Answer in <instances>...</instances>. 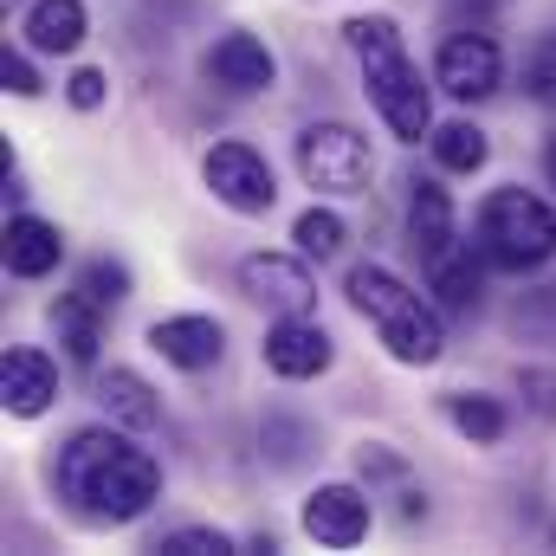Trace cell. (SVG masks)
I'll return each mask as SVG.
<instances>
[{
  "label": "cell",
  "mask_w": 556,
  "mask_h": 556,
  "mask_svg": "<svg viewBox=\"0 0 556 556\" xmlns=\"http://www.w3.org/2000/svg\"><path fill=\"white\" fill-rule=\"evenodd\" d=\"M59 492L98 525H137L162 498V466L111 427H85L59 446Z\"/></svg>",
  "instance_id": "cell-1"
},
{
  "label": "cell",
  "mask_w": 556,
  "mask_h": 556,
  "mask_svg": "<svg viewBox=\"0 0 556 556\" xmlns=\"http://www.w3.org/2000/svg\"><path fill=\"white\" fill-rule=\"evenodd\" d=\"M343 39H350V52L363 59V78H369V98H376L382 124L402 142L433 137V104H427V85H420L415 59L402 52L395 20H389V13H363V20L343 26Z\"/></svg>",
  "instance_id": "cell-2"
},
{
  "label": "cell",
  "mask_w": 556,
  "mask_h": 556,
  "mask_svg": "<svg viewBox=\"0 0 556 556\" xmlns=\"http://www.w3.org/2000/svg\"><path fill=\"white\" fill-rule=\"evenodd\" d=\"M343 291H350L356 317L376 324V337H382V350H389L395 363H408V369L440 363V350H446L440 311H433L420 291H408L389 266H356V273L343 278Z\"/></svg>",
  "instance_id": "cell-3"
},
{
  "label": "cell",
  "mask_w": 556,
  "mask_h": 556,
  "mask_svg": "<svg viewBox=\"0 0 556 556\" xmlns=\"http://www.w3.org/2000/svg\"><path fill=\"white\" fill-rule=\"evenodd\" d=\"M479 260L498 273H538L556 253V207L531 188H492L479 207Z\"/></svg>",
  "instance_id": "cell-4"
},
{
  "label": "cell",
  "mask_w": 556,
  "mask_h": 556,
  "mask_svg": "<svg viewBox=\"0 0 556 556\" xmlns=\"http://www.w3.org/2000/svg\"><path fill=\"white\" fill-rule=\"evenodd\" d=\"M298 168L317 194H363L376 175V155L350 124H311L298 137Z\"/></svg>",
  "instance_id": "cell-5"
},
{
  "label": "cell",
  "mask_w": 556,
  "mask_h": 556,
  "mask_svg": "<svg viewBox=\"0 0 556 556\" xmlns=\"http://www.w3.org/2000/svg\"><path fill=\"white\" fill-rule=\"evenodd\" d=\"M201 175H207L214 201L233 207V214H266V207L278 201L273 162H266L253 142H214L207 162H201Z\"/></svg>",
  "instance_id": "cell-6"
},
{
  "label": "cell",
  "mask_w": 556,
  "mask_h": 556,
  "mask_svg": "<svg viewBox=\"0 0 556 556\" xmlns=\"http://www.w3.org/2000/svg\"><path fill=\"white\" fill-rule=\"evenodd\" d=\"M433 78H440V91H446V98H459V104H479V98H492V91H498V78H505L498 39H492V33H479V26H466V33L440 39Z\"/></svg>",
  "instance_id": "cell-7"
},
{
  "label": "cell",
  "mask_w": 556,
  "mask_h": 556,
  "mask_svg": "<svg viewBox=\"0 0 556 556\" xmlns=\"http://www.w3.org/2000/svg\"><path fill=\"white\" fill-rule=\"evenodd\" d=\"M240 291L253 304L278 311V317H304L317 304V278H311L304 260H291V253H247L240 260Z\"/></svg>",
  "instance_id": "cell-8"
},
{
  "label": "cell",
  "mask_w": 556,
  "mask_h": 556,
  "mask_svg": "<svg viewBox=\"0 0 556 556\" xmlns=\"http://www.w3.org/2000/svg\"><path fill=\"white\" fill-rule=\"evenodd\" d=\"M201 72H207L220 91H233V98H260V91H273L278 59L266 52V39H253V33H220V39L207 46Z\"/></svg>",
  "instance_id": "cell-9"
},
{
  "label": "cell",
  "mask_w": 556,
  "mask_h": 556,
  "mask_svg": "<svg viewBox=\"0 0 556 556\" xmlns=\"http://www.w3.org/2000/svg\"><path fill=\"white\" fill-rule=\"evenodd\" d=\"M330 356H337V343H330V330L311 324V317H278L273 330H266V369L285 376V382H311V376H324Z\"/></svg>",
  "instance_id": "cell-10"
},
{
  "label": "cell",
  "mask_w": 556,
  "mask_h": 556,
  "mask_svg": "<svg viewBox=\"0 0 556 556\" xmlns=\"http://www.w3.org/2000/svg\"><path fill=\"white\" fill-rule=\"evenodd\" d=\"M304 531L324 544V551H356L369 538V498L356 485H317L304 498Z\"/></svg>",
  "instance_id": "cell-11"
},
{
  "label": "cell",
  "mask_w": 556,
  "mask_h": 556,
  "mask_svg": "<svg viewBox=\"0 0 556 556\" xmlns=\"http://www.w3.org/2000/svg\"><path fill=\"white\" fill-rule=\"evenodd\" d=\"M149 350L162 356V363H175V369H214L220 363V350H227V330L214 324V317H201V311H188V317H155L149 324Z\"/></svg>",
  "instance_id": "cell-12"
},
{
  "label": "cell",
  "mask_w": 556,
  "mask_h": 556,
  "mask_svg": "<svg viewBox=\"0 0 556 556\" xmlns=\"http://www.w3.org/2000/svg\"><path fill=\"white\" fill-rule=\"evenodd\" d=\"M0 402H7L13 420H39L59 402V369L39 350H7V363H0Z\"/></svg>",
  "instance_id": "cell-13"
},
{
  "label": "cell",
  "mask_w": 556,
  "mask_h": 556,
  "mask_svg": "<svg viewBox=\"0 0 556 556\" xmlns=\"http://www.w3.org/2000/svg\"><path fill=\"white\" fill-rule=\"evenodd\" d=\"M65 260V233L39 214H13L7 220V273L13 278H46Z\"/></svg>",
  "instance_id": "cell-14"
},
{
  "label": "cell",
  "mask_w": 556,
  "mask_h": 556,
  "mask_svg": "<svg viewBox=\"0 0 556 556\" xmlns=\"http://www.w3.org/2000/svg\"><path fill=\"white\" fill-rule=\"evenodd\" d=\"M52 330H59V343H65L72 363H98V343H104V304L85 298V291L72 285V291L52 304Z\"/></svg>",
  "instance_id": "cell-15"
},
{
  "label": "cell",
  "mask_w": 556,
  "mask_h": 556,
  "mask_svg": "<svg viewBox=\"0 0 556 556\" xmlns=\"http://www.w3.org/2000/svg\"><path fill=\"white\" fill-rule=\"evenodd\" d=\"M85 26H91L85 0H33V13H26V46H33V52H78V46H85Z\"/></svg>",
  "instance_id": "cell-16"
},
{
  "label": "cell",
  "mask_w": 556,
  "mask_h": 556,
  "mask_svg": "<svg viewBox=\"0 0 556 556\" xmlns=\"http://www.w3.org/2000/svg\"><path fill=\"white\" fill-rule=\"evenodd\" d=\"M98 408L117 420V427H155V420H162V402H155V389L142 382L137 369L98 376Z\"/></svg>",
  "instance_id": "cell-17"
},
{
  "label": "cell",
  "mask_w": 556,
  "mask_h": 556,
  "mask_svg": "<svg viewBox=\"0 0 556 556\" xmlns=\"http://www.w3.org/2000/svg\"><path fill=\"white\" fill-rule=\"evenodd\" d=\"M427 273H433V298H440L446 311H479V298H485V273H479L472 247H446L440 260H427Z\"/></svg>",
  "instance_id": "cell-18"
},
{
  "label": "cell",
  "mask_w": 556,
  "mask_h": 556,
  "mask_svg": "<svg viewBox=\"0 0 556 556\" xmlns=\"http://www.w3.org/2000/svg\"><path fill=\"white\" fill-rule=\"evenodd\" d=\"M408 227H415V253L420 260H440L453 247V201L440 181H415V201H408Z\"/></svg>",
  "instance_id": "cell-19"
},
{
  "label": "cell",
  "mask_w": 556,
  "mask_h": 556,
  "mask_svg": "<svg viewBox=\"0 0 556 556\" xmlns=\"http://www.w3.org/2000/svg\"><path fill=\"white\" fill-rule=\"evenodd\" d=\"M485 155H492V142H485L479 124H440V130H433V162H440L446 175H479Z\"/></svg>",
  "instance_id": "cell-20"
},
{
  "label": "cell",
  "mask_w": 556,
  "mask_h": 556,
  "mask_svg": "<svg viewBox=\"0 0 556 556\" xmlns=\"http://www.w3.org/2000/svg\"><path fill=\"white\" fill-rule=\"evenodd\" d=\"M446 420H453L472 446H498V440H505V427H511L505 408H498L492 395H446Z\"/></svg>",
  "instance_id": "cell-21"
},
{
  "label": "cell",
  "mask_w": 556,
  "mask_h": 556,
  "mask_svg": "<svg viewBox=\"0 0 556 556\" xmlns=\"http://www.w3.org/2000/svg\"><path fill=\"white\" fill-rule=\"evenodd\" d=\"M291 240H298L311 260H337V253H343V240H350V227H343L330 207H304V214H298V227H291Z\"/></svg>",
  "instance_id": "cell-22"
},
{
  "label": "cell",
  "mask_w": 556,
  "mask_h": 556,
  "mask_svg": "<svg viewBox=\"0 0 556 556\" xmlns=\"http://www.w3.org/2000/svg\"><path fill=\"white\" fill-rule=\"evenodd\" d=\"M78 291H85V298H98V304L111 311V304H124V298H130V266H124V260H91V266L78 273Z\"/></svg>",
  "instance_id": "cell-23"
},
{
  "label": "cell",
  "mask_w": 556,
  "mask_h": 556,
  "mask_svg": "<svg viewBox=\"0 0 556 556\" xmlns=\"http://www.w3.org/2000/svg\"><path fill=\"white\" fill-rule=\"evenodd\" d=\"M162 556H233V538L227 531H207V525H188V531H168L155 538Z\"/></svg>",
  "instance_id": "cell-24"
},
{
  "label": "cell",
  "mask_w": 556,
  "mask_h": 556,
  "mask_svg": "<svg viewBox=\"0 0 556 556\" xmlns=\"http://www.w3.org/2000/svg\"><path fill=\"white\" fill-rule=\"evenodd\" d=\"M525 91H531L538 104H551V111H556V33L531 46V59H525Z\"/></svg>",
  "instance_id": "cell-25"
},
{
  "label": "cell",
  "mask_w": 556,
  "mask_h": 556,
  "mask_svg": "<svg viewBox=\"0 0 556 556\" xmlns=\"http://www.w3.org/2000/svg\"><path fill=\"white\" fill-rule=\"evenodd\" d=\"M0 85H7L13 98H39V91H46V85H39V72L26 65V52H13V46L0 52Z\"/></svg>",
  "instance_id": "cell-26"
},
{
  "label": "cell",
  "mask_w": 556,
  "mask_h": 556,
  "mask_svg": "<svg viewBox=\"0 0 556 556\" xmlns=\"http://www.w3.org/2000/svg\"><path fill=\"white\" fill-rule=\"evenodd\" d=\"M65 98H72L78 111H98V104H104V72H91V65L72 72V78H65Z\"/></svg>",
  "instance_id": "cell-27"
},
{
  "label": "cell",
  "mask_w": 556,
  "mask_h": 556,
  "mask_svg": "<svg viewBox=\"0 0 556 556\" xmlns=\"http://www.w3.org/2000/svg\"><path fill=\"white\" fill-rule=\"evenodd\" d=\"M518 389L531 395V408H538L544 420L556 415V376H551V369H525V376H518Z\"/></svg>",
  "instance_id": "cell-28"
},
{
  "label": "cell",
  "mask_w": 556,
  "mask_h": 556,
  "mask_svg": "<svg viewBox=\"0 0 556 556\" xmlns=\"http://www.w3.org/2000/svg\"><path fill=\"white\" fill-rule=\"evenodd\" d=\"M544 175H551V188H556V137H551V149H544Z\"/></svg>",
  "instance_id": "cell-29"
},
{
  "label": "cell",
  "mask_w": 556,
  "mask_h": 556,
  "mask_svg": "<svg viewBox=\"0 0 556 556\" xmlns=\"http://www.w3.org/2000/svg\"><path fill=\"white\" fill-rule=\"evenodd\" d=\"M0 7H13V0H0Z\"/></svg>",
  "instance_id": "cell-30"
}]
</instances>
